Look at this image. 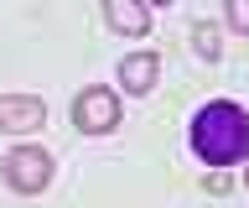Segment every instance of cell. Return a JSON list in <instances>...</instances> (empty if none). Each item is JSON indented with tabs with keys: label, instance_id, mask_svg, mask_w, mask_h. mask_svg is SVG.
Wrapping results in <instances>:
<instances>
[{
	"label": "cell",
	"instance_id": "obj_1",
	"mask_svg": "<svg viewBox=\"0 0 249 208\" xmlns=\"http://www.w3.org/2000/svg\"><path fill=\"white\" fill-rule=\"evenodd\" d=\"M187 146L202 167H233L249 156V110L233 99H213L192 114L187 125Z\"/></svg>",
	"mask_w": 249,
	"mask_h": 208
},
{
	"label": "cell",
	"instance_id": "obj_2",
	"mask_svg": "<svg viewBox=\"0 0 249 208\" xmlns=\"http://www.w3.org/2000/svg\"><path fill=\"white\" fill-rule=\"evenodd\" d=\"M52 167H57V161L47 156L42 146H16V151H5V161H0V172H5V182H11L16 192H42L47 182H52Z\"/></svg>",
	"mask_w": 249,
	"mask_h": 208
},
{
	"label": "cell",
	"instance_id": "obj_3",
	"mask_svg": "<svg viewBox=\"0 0 249 208\" xmlns=\"http://www.w3.org/2000/svg\"><path fill=\"white\" fill-rule=\"evenodd\" d=\"M73 125L83 135H109L120 125V94L114 89H83L73 99Z\"/></svg>",
	"mask_w": 249,
	"mask_h": 208
},
{
	"label": "cell",
	"instance_id": "obj_4",
	"mask_svg": "<svg viewBox=\"0 0 249 208\" xmlns=\"http://www.w3.org/2000/svg\"><path fill=\"white\" fill-rule=\"evenodd\" d=\"M47 125V104L31 94H0V130L5 135H31Z\"/></svg>",
	"mask_w": 249,
	"mask_h": 208
},
{
	"label": "cell",
	"instance_id": "obj_5",
	"mask_svg": "<svg viewBox=\"0 0 249 208\" xmlns=\"http://www.w3.org/2000/svg\"><path fill=\"white\" fill-rule=\"evenodd\" d=\"M104 21L120 37H145L151 32V5L145 0H104Z\"/></svg>",
	"mask_w": 249,
	"mask_h": 208
},
{
	"label": "cell",
	"instance_id": "obj_6",
	"mask_svg": "<svg viewBox=\"0 0 249 208\" xmlns=\"http://www.w3.org/2000/svg\"><path fill=\"white\" fill-rule=\"evenodd\" d=\"M156 78H161V57L156 52H130L120 63V83H124V94H151Z\"/></svg>",
	"mask_w": 249,
	"mask_h": 208
},
{
	"label": "cell",
	"instance_id": "obj_7",
	"mask_svg": "<svg viewBox=\"0 0 249 208\" xmlns=\"http://www.w3.org/2000/svg\"><path fill=\"white\" fill-rule=\"evenodd\" d=\"M192 47H197V57H208V63H213L218 52H223V42H218L213 26H197V32H192Z\"/></svg>",
	"mask_w": 249,
	"mask_h": 208
},
{
	"label": "cell",
	"instance_id": "obj_8",
	"mask_svg": "<svg viewBox=\"0 0 249 208\" xmlns=\"http://www.w3.org/2000/svg\"><path fill=\"white\" fill-rule=\"evenodd\" d=\"M223 5H229V26L249 37V0H223Z\"/></svg>",
	"mask_w": 249,
	"mask_h": 208
},
{
	"label": "cell",
	"instance_id": "obj_9",
	"mask_svg": "<svg viewBox=\"0 0 249 208\" xmlns=\"http://www.w3.org/2000/svg\"><path fill=\"white\" fill-rule=\"evenodd\" d=\"M145 5H171V0H145Z\"/></svg>",
	"mask_w": 249,
	"mask_h": 208
},
{
	"label": "cell",
	"instance_id": "obj_10",
	"mask_svg": "<svg viewBox=\"0 0 249 208\" xmlns=\"http://www.w3.org/2000/svg\"><path fill=\"white\" fill-rule=\"evenodd\" d=\"M244 182H249V167H244Z\"/></svg>",
	"mask_w": 249,
	"mask_h": 208
}]
</instances>
